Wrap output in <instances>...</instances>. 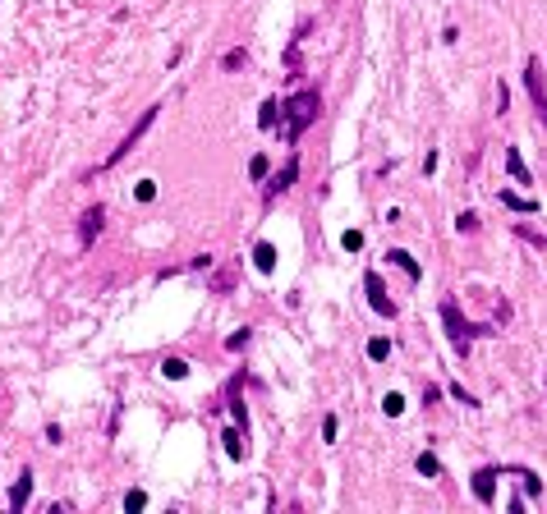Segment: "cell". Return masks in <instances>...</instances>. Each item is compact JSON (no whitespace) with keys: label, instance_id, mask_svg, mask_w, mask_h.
Returning a JSON list of instances; mask_svg holds the SVG:
<instances>
[{"label":"cell","instance_id":"484cf974","mask_svg":"<svg viewBox=\"0 0 547 514\" xmlns=\"http://www.w3.org/2000/svg\"><path fill=\"white\" fill-rule=\"evenodd\" d=\"M143 505H148V496H143V491H129V496H124V510H129V514L143 510Z\"/></svg>","mask_w":547,"mask_h":514},{"label":"cell","instance_id":"e0dca14e","mask_svg":"<svg viewBox=\"0 0 547 514\" xmlns=\"http://www.w3.org/2000/svg\"><path fill=\"white\" fill-rule=\"evenodd\" d=\"M368 358H373V363H382V358H391V340H368Z\"/></svg>","mask_w":547,"mask_h":514},{"label":"cell","instance_id":"ac0fdd59","mask_svg":"<svg viewBox=\"0 0 547 514\" xmlns=\"http://www.w3.org/2000/svg\"><path fill=\"white\" fill-rule=\"evenodd\" d=\"M382 408H386V418H400V413H405V400H400V395H386V400H382Z\"/></svg>","mask_w":547,"mask_h":514},{"label":"cell","instance_id":"f1b7e54d","mask_svg":"<svg viewBox=\"0 0 547 514\" xmlns=\"http://www.w3.org/2000/svg\"><path fill=\"white\" fill-rule=\"evenodd\" d=\"M46 441H51V445H60V441H65V432H60L56 423H46Z\"/></svg>","mask_w":547,"mask_h":514},{"label":"cell","instance_id":"52a82bcc","mask_svg":"<svg viewBox=\"0 0 547 514\" xmlns=\"http://www.w3.org/2000/svg\"><path fill=\"white\" fill-rule=\"evenodd\" d=\"M28 500H32V469H19L14 487H10V510L23 514V505H28Z\"/></svg>","mask_w":547,"mask_h":514},{"label":"cell","instance_id":"5bb4252c","mask_svg":"<svg viewBox=\"0 0 547 514\" xmlns=\"http://www.w3.org/2000/svg\"><path fill=\"white\" fill-rule=\"evenodd\" d=\"M207 289H212V294H230V289H235V271H230V267H226V271H216L212 280H207Z\"/></svg>","mask_w":547,"mask_h":514},{"label":"cell","instance_id":"f546056e","mask_svg":"<svg viewBox=\"0 0 547 514\" xmlns=\"http://www.w3.org/2000/svg\"><path fill=\"white\" fill-rule=\"evenodd\" d=\"M336 432H340V423H336V418H327V423H322V437L336 441Z\"/></svg>","mask_w":547,"mask_h":514},{"label":"cell","instance_id":"6da1fadb","mask_svg":"<svg viewBox=\"0 0 547 514\" xmlns=\"http://www.w3.org/2000/svg\"><path fill=\"white\" fill-rule=\"evenodd\" d=\"M318 110H322V97H318V88L294 92V97L286 101V129H281V138H286V143H299L308 124H318Z\"/></svg>","mask_w":547,"mask_h":514},{"label":"cell","instance_id":"5b68a950","mask_svg":"<svg viewBox=\"0 0 547 514\" xmlns=\"http://www.w3.org/2000/svg\"><path fill=\"white\" fill-rule=\"evenodd\" d=\"M102 225H106V207L97 202V207H88V212L78 216V248H92L97 234H102Z\"/></svg>","mask_w":547,"mask_h":514},{"label":"cell","instance_id":"ba28073f","mask_svg":"<svg viewBox=\"0 0 547 514\" xmlns=\"http://www.w3.org/2000/svg\"><path fill=\"white\" fill-rule=\"evenodd\" d=\"M294 180H299V161L290 156V161H286V170H276V175H272V184H267V193H262V197H267V202H272V197H281Z\"/></svg>","mask_w":547,"mask_h":514},{"label":"cell","instance_id":"d4e9b609","mask_svg":"<svg viewBox=\"0 0 547 514\" xmlns=\"http://www.w3.org/2000/svg\"><path fill=\"white\" fill-rule=\"evenodd\" d=\"M240 64H248V51H230L226 60H221V69H240Z\"/></svg>","mask_w":547,"mask_h":514},{"label":"cell","instance_id":"8992f818","mask_svg":"<svg viewBox=\"0 0 547 514\" xmlns=\"http://www.w3.org/2000/svg\"><path fill=\"white\" fill-rule=\"evenodd\" d=\"M364 289H368V303H373V313H377V317H395V303L386 299V285H382L377 271L364 276Z\"/></svg>","mask_w":547,"mask_h":514},{"label":"cell","instance_id":"603a6c76","mask_svg":"<svg viewBox=\"0 0 547 514\" xmlns=\"http://www.w3.org/2000/svg\"><path fill=\"white\" fill-rule=\"evenodd\" d=\"M340 243H345V253H359V248H364V234H359V230H345Z\"/></svg>","mask_w":547,"mask_h":514},{"label":"cell","instance_id":"9c48e42d","mask_svg":"<svg viewBox=\"0 0 547 514\" xmlns=\"http://www.w3.org/2000/svg\"><path fill=\"white\" fill-rule=\"evenodd\" d=\"M497 478H502L497 469H478V473H474V496L483 500V505L497 500Z\"/></svg>","mask_w":547,"mask_h":514},{"label":"cell","instance_id":"7a4b0ae2","mask_svg":"<svg viewBox=\"0 0 547 514\" xmlns=\"http://www.w3.org/2000/svg\"><path fill=\"white\" fill-rule=\"evenodd\" d=\"M441 321H446V335H451V345H456V354H460V358H469V349H474V340H478V335H497L492 326L465 321V317H460V308H456L451 299L441 303Z\"/></svg>","mask_w":547,"mask_h":514},{"label":"cell","instance_id":"d6986e66","mask_svg":"<svg viewBox=\"0 0 547 514\" xmlns=\"http://www.w3.org/2000/svg\"><path fill=\"white\" fill-rule=\"evenodd\" d=\"M419 473H423V478H441V464L432 454H419Z\"/></svg>","mask_w":547,"mask_h":514},{"label":"cell","instance_id":"277c9868","mask_svg":"<svg viewBox=\"0 0 547 514\" xmlns=\"http://www.w3.org/2000/svg\"><path fill=\"white\" fill-rule=\"evenodd\" d=\"M524 88H529L533 110H538V120H543V129H547V83H543V64H538V56H529V64H524Z\"/></svg>","mask_w":547,"mask_h":514},{"label":"cell","instance_id":"8fae6325","mask_svg":"<svg viewBox=\"0 0 547 514\" xmlns=\"http://www.w3.org/2000/svg\"><path fill=\"white\" fill-rule=\"evenodd\" d=\"M386 257H391V262H395V267H400L405 276H410V280H423V267H419V262H414V257L405 253V248H391Z\"/></svg>","mask_w":547,"mask_h":514},{"label":"cell","instance_id":"83f0119b","mask_svg":"<svg viewBox=\"0 0 547 514\" xmlns=\"http://www.w3.org/2000/svg\"><path fill=\"white\" fill-rule=\"evenodd\" d=\"M244 345H248V331H235V335L226 340V349H230V354H235V349H244Z\"/></svg>","mask_w":547,"mask_h":514},{"label":"cell","instance_id":"4fadbf2b","mask_svg":"<svg viewBox=\"0 0 547 514\" xmlns=\"http://www.w3.org/2000/svg\"><path fill=\"white\" fill-rule=\"evenodd\" d=\"M497 197H502V207H511V212H538V202H533V197H515V193H506V188Z\"/></svg>","mask_w":547,"mask_h":514},{"label":"cell","instance_id":"4316f807","mask_svg":"<svg viewBox=\"0 0 547 514\" xmlns=\"http://www.w3.org/2000/svg\"><path fill=\"white\" fill-rule=\"evenodd\" d=\"M156 197V180H143L138 184V202H152Z\"/></svg>","mask_w":547,"mask_h":514},{"label":"cell","instance_id":"44dd1931","mask_svg":"<svg viewBox=\"0 0 547 514\" xmlns=\"http://www.w3.org/2000/svg\"><path fill=\"white\" fill-rule=\"evenodd\" d=\"M456 230H460V234H474V230H478V216H474V212H460L456 216Z\"/></svg>","mask_w":547,"mask_h":514},{"label":"cell","instance_id":"9a60e30c","mask_svg":"<svg viewBox=\"0 0 547 514\" xmlns=\"http://www.w3.org/2000/svg\"><path fill=\"white\" fill-rule=\"evenodd\" d=\"M161 377L184 381V377H189V363H184V358H166V363H161Z\"/></svg>","mask_w":547,"mask_h":514},{"label":"cell","instance_id":"ffe728a7","mask_svg":"<svg viewBox=\"0 0 547 514\" xmlns=\"http://www.w3.org/2000/svg\"><path fill=\"white\" fill-rule=\"evenodd\" d=\"M258 124H262V129H276V101H262V110H258Z\"/></svg>","mask_w":547,"mask_h":514},{"label":"cell","instance_id":"cb8c5ba5","mask_svg":"<svg viewBox=\"0 0 547 514\" xmlns=\"http://www.w3.org/2000/svg\"><path fill=\"white\" fill-rule=\"evenodd\" d=\"M515 234L529 239V243H538V248H547V234H538V230H529V225H515Z\"/></svg>","mask_w":547,"mask_h":514},{"label":"cell","instance_id":"2e32d148","mask_svg":"<svg viewBox=\"0 0 547 514\" xmlns=\"http://www.w3.org/2000/svg\"><path fill=\"white\" fill-rule=\"evenodd\" d=\"M221 441H226V454H230V459H244V437H240V427H230Z\"/></svg>","mask_w":547,"mask_h":514},{"label":"cell","instance_id":"3957f363","mask_svg":"<svg viewBox=\"0 0 547 514\" xmlns=\"http://www.w3.org/2000/svg\"><path fill=\"white\" fill-rule=\"evenodd\" d=\"M156 110H161V106H148V110H143V115H138V124H134V129H129V134L120 138V147L110 151V156H106V161H102V166H97V170H115V166H120L124 156H129V151H134L138 143H143V134H148V129H152V124H156Z\"/></svg>","mask_w":547,"mask_h":514},{"label":"cell","instance_id":"7402d4cb","mask_svg":"<svg viewBox=\"0 0 547 514\" xmlns=\"http://www.w3.org/2000/svg\"><path fill=\"white\" fill-rule=\"evenodd\" d=\"M267 170H272L267 156H253V161H248V175H253V180H267Z\"/></svg>","mask_w":547,"mask_h":514},{"label":"cell","instance_id":"30bf717a","mask_svg":"<svg viewBox=\"0 0 547 514\" xmlns=\"http://www.w3.org/2000/svg\"><path fill=\"white\" fill-rule=\"evenodd\" d=\"M506 175H511V180H515V184H533L529 166L520 161V151H515V147H506Z\"/></svg>","mask_w":547,"mask_h":514},{"label":"cell","instance_id":"7c38bea8","mask_svg":"<svg viewBox=\"0 0 547 514\" xmlns=\"http://www.w3.org/2000/svg\"><path fill=\"white\" fill-rule=\"evenodd\" d=\"M253 267H258V271H276V248L272 243H258V248H253Z\"/></svg>","mask_w":547,"mask_h":514}]
</instances>
